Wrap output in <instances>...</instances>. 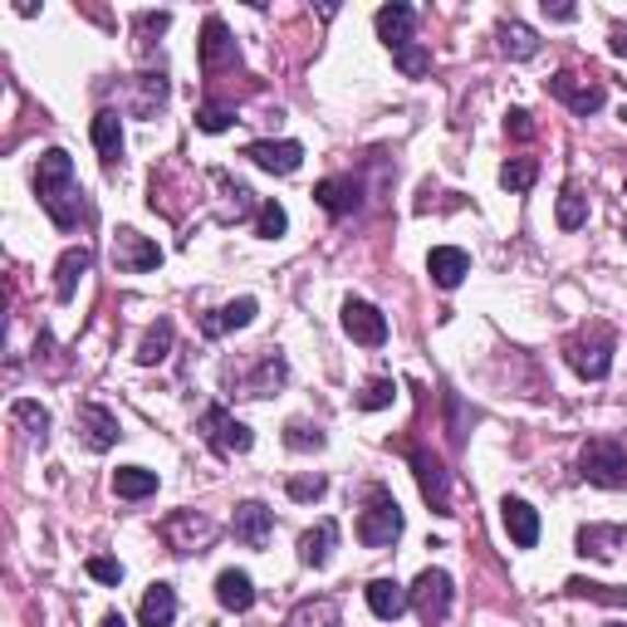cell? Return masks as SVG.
Instances as JSON below:
<instances>
[{
	"label": "cell",
	"instance_id": "cell-25",
	"mask_svg": "<svg viewBox=\"0 0 627 627\" xmlns=\"http://www.w3.org/2000/svg\"><path fill=\"white\" fill-rule=\"evenodd\" d=\"M138 623L142 627H172L176 623V589L172 583H152L138 603Z\"/></svg>",
	"mask_w": 627,
	"mask_h": 627
},
{
	"label": "cell",
	"instance_id": "cell-18",
	"mask_svg": "<svg viewBox=\"0 0 627 627\" xmlns=\"http://www.w3.org/2000/svg\"><path fill=\"white\" fill-rule=\"evenodd\" d=\"M79 432H83V446L89 452H109L113 442H118V417L109 412V407H99V402H83L79 407Z\"/></svg>",
	"mask_w": 627,
	"mask_h": 627
},
{
	"label": "cell",
	"instance_id": "cell-16",
	"mask_svg": "<svg viewBox=\"0 0 627 627\" xmlns=\"http://www.w3.org/2000/svg\"><path fill=\"white\" fill-rule=\"evenodd\" d=\"M373 25H378V39L392 49H407V45H417L412 39V30H417V10L412 5H402V0H392V5H383L378 15H373Z\"/></svg>",
	"mask_w": 627,
	"mask_h": 627
},
{
	"label": "cell",
	"instance_id": "cell-12",
	"mask_svg": "<svg viewBox=\"0 0 627 627\" xmlns=\"http://www.w3.org/2000/svg\"><path fill=\"white\" fill-rule=\"evenodd\" d=\"M343 333H349L353 343H363V349H383V343H388V319H383V309L368 305V299H349V305H343Z\"/></svg>",
	"mask_w": 627,
	"mask_h": 627
},
{
	"label": "cell",
	"instance_id": "cell-29",
	"mask_svg": "<svg viewBox=\"0 0 627 627\" xmlns=\"http://www.w3.org/2000/svg\"><path fill=\"white\" fill-rule=\"evenodd\" d=\"M500 49H505L510 59H535L539 55V35L529 25H520V20H500Z\"/></svg>",
	"mask_w": 627,
	"mask_h": 627
},
{
	"label": "cell",
	"instance_id": "cell-15",
	"mask_svg": "<svg viewBox=\"0 0 627 627\" xmlns=\"http://www.w3.org/2000/svg\"><path fill=\"white\" fill-rule=\"evenodd\" d=\"M412 470L417 486H422V500L436 510V515H452V490H446V466L436 461L432 452H412Z\"/></svg>",
	"mask_w": 627,
	"mask_h": 627
},
{
	"label": "cell",
	"instance_id": "cell-46",
	"mask_svg": "<svg viewBox=\"0 0 627 627\" xmlns=\"http://www.w3.org/2000/svg\"><path fill=\"white\" fill-rule=\"evenodd\" d=\"M608 49H613V55H623V59H627V30H623V25H613V35H608Z\"/></svg>",
	"mask_w": 627,
	"mask_h": 627
},
{
	"label": "cell",
	"instance_id": "cell-33",
	"mask_svg": "<svg viewBox=\"0 0 627 627\" xmlns=\"http://www.w3.org/2000/svg\"><path fill=\"white\" fill-rule=\"evenodd\" d=\"M535 176H539L535 157H510V162L500 167V186H505V192H529V186H535Z\"/></svg>",
	"mask_w": 627,
	"mask_h": 627
},
{
	"label": "cell",
	"instance_id": "cell-37",
	"mask_svg": "<svg viewBox=\"0 0 627 627\" xmlns=\"http://www.w3.org/2000/svg\"><path fill=\"white\" fill-rule=\"evenodd\" d=\"M255 231L265 236V240L285 236V231H289V216H285V206H280V202H260V212H255Z\"/></svg>",
	"mask_w": 627,
	"mask_h": 627
},
{
	"label": "cell",
	"instance_id": "cell-17",
	"mask_svg": "<svg viewBox=\"0 0 627 627\" xmlns=\"http://www.w3.org/2000/svg\"><path fill=\"white\" fill-rule=\"evenodd\" d=\"M246 157L255 167H265V172H280V176H289V172H299V162H305V148H299L295 138H265V142H250Z\"/></svg>",
	"mask_w": 627,
	"mask_h": 627
},
{
	"label": "cell",
	"instance_id": "cell-38",
	"mask_svg": "<svg viewBox=\"0 0 627 627\" xmlns=\"http://www.w3.org/2000/svg\"><path fill=\"white\" fill-rule=\"evenodd\" d=\"M392 397H397L392 378H373L368 388L358 392V407H363V412H383V407H392Z\"/></svg>",
	"mask_w": 627,
	"mask_h": 627
},
{
	"label": "cell",
	"instance_id": "cell-10",
	"mask_svg": "<svg viewBox=\"0 0 627 627\" xmlns=\"http://www.w3.org/2000/svg\"><path fill=\"white\" fill-rule=\"evenodd\" d=\"M196 59H202V75H221V69H236L240 55H236V39L226 30L221 15H212L202 25V45H196Z\"/></svg>",
	"mask_w": 627,
	"mask_h": 627
},
{
	"label": "cell",
	"instance_id": "cell-9",
	"mask_svg": "<svg viewBox=\"0 0 627 627\" xmlns=\"http://www.w3.org/2000/svg\"><path fill=\"white\" fill-rule=\"evenodd\" d=\"M113 265H118L123 275H148V270L162 265V246L138 236L133 226H123V231L113 236Z\"/></svg>",
	"mask_w": 627,
	"mask_h": 627
},
{
	"label": "cell",
	"instance_id": "cell-44",
	"mask_svg": "<svg viewBox=\"0 0 627 627\" xmlns=\"http://www.w3.org/2000/svg\"><path fill=\"white\" fill-rule=\"evenodd\" d=\"M89 573H93L99 583H113V589L123 583V563L109 559V554H93V559H89Z\"/></svg>",
	"mask_w": 627,
	"mask_h": 627
},
{
	"label": "cell",
	"instance_id": "cell-14",
	"mask_svg": "<svg viewBox=\"0 0 627 627\" xmlns=\"http://www.w3.org/2000/svg\"><path fill=\"white\" fill-rule=\"evenodd\" d=\"M231 529H236V539L246 549H265L270 535H275V510L260 505V500H246V505H236Z\"/></svg>",
	"mask_w": 627,
	"mask_h": 627
},
{
	"label": "cell",
	"instance_id": "cell-48",
	"mask_svg": "<svg viewBox=\"0 0 627 627\" xmlns=\"http://www.w3.org/2000/svg\"><path fill=\"white\" fill-rule=\"evenodd\" d=\"M99 627H128V623H123V618H118V613H109V618H103Z\"/></svg>",
	"mask_w": 627,
	"mask_h": 627
},
{
	"label": "cell",
	"instance_id": "cell-8",
	"mask_svg": "<svg viewBox=\"0 0 627 627\" xmlns=\"http://www.w3.org/2000/svg\"><path fill=\"white\" fill-rule=\"evenodd\" d=\"M202 432H206V442H212L221 456H246L250 442H255V436H250V426L240 422V417L226 412L221 402H212L202 412Z\"/></svg>",
	"mask_w": 627,
	"mask_h": 627
},
{
	"label": "cell",
	"instance_id": "cell-30",
	"mask_svg": "<svg viewBox=\"0 0 627 627\" xmlns=\"http://www.w3.org/2000/svg\"><path fill=\"white\" fill-rule=\"evenodd\" d=\"M113 495H118V500H148V495H157V470L123 466L118 476H113Z\"/></svg>",
	"mask_w": 627,
	"mask_h": 627
},
{
	"label": "cell",
	"instance_id": "cell-19",
	"mask_svg": "<svg viewBox=\"0 0 627 627\" xmlns=\"http://www.w3.org/2000/svg\"><path fill=\"white\" fill-rule=\"evenodd\" d=\"M314 202L329 216H353L363 206V186L353 182V176H323V182L314 186Z\"/></svg>",
	"mask_w": 627,
	"mask_h": 627
},
{
	"label": "cell",
	"instance_id": "cell-24",
	"mask_svg": "<svg viewBox=\"0 0 627 627\" xmlns=\"http://www.w3.org/2000/svg\"><path fill=\"white\" fill-rule=\"evenodd\" d=\"M216 603H221L226 613H250L255 608V583H250V573H240V569L216 573Z\"/></svg>",
	"mask_w": 627,
	"mask_h": 627
},
{
	"label": "cell",
	"instance_id": "cell-42",
	"mask_svg": "<svg viewBox=\"0 0 627 627\" xmlns=\"http://www.w3.org/2000/svg\"><path fill=\"white\" fill-rule=\"evenodd\" d=\"M563 589H569V593H579V598H593V603H618V608H623V603H627V593H613V589H608V583H589V579H569V583H563Z\"/></svg>",
	"mask_w": 627,
	"mask_h": 627
},
{
	"label": "cell",
	"instance_id": "cell-40",
	"mask_svg": "<svg viewBox=\"0 0 627 627\" xmlns=\"http://www.w3.org/2000/svg\"><path fill=\"white\" fill-rule=\"evenodd\" d=\"M285 446H289V452H319L323 432H319V426H309V422H289L285 426Z\"/></svg>",
	"mask_w": 627,
	"mask_h": 627
},
{
	"label": "cell",
	"instance_id": "cell-43",
	"mask_svg": "<svg viewBox=\"0 0 627 627\" xmlns=\"http://www.w3.org/2000/svg\"><path fill=\"white\" fill-rule=\"evenodd\" d=\"M289 500H319L323 490H329V480L323 476H289Z\"/></svg>",
	"mask_w": 627,
	"mask_h": 627
},
{
	"label": "cell",
	"instance_id": "cell-11",
	"mask_svg": "<svg viewBox=\"0 0 627 627\" xmlns=\"http://www.w3.org/2000/svg\"><path fill=\"white\" fill-rule=\"evenodd\" d=\"M162 535H167V545H172V554H202L216 539V525L206 515H196V510H176L162 525Z\"/></svg>",
	"mask_w": 627,
	"mask_h": 627
},
{
	"label": "cell",
	"instance_id": "cell-1",
	"mask_svg": "<svg viewBox=\"0 0 627 627\" xmlns=\"http://www.w3.org/2000/svg\"><path fill=\"white\" fill-rule=\"evenodd\" d=\"M35 196L59 231H75L79 221H89V202H83V186L75 176V157L65 148H49L35 162Z\"/></svg>",
	"mask_w": 627,
	"mask_h": 627
},
{
	"label": "cell",
	"instance_id": "cell-13",
	"mask_svg": "<svg viewBox=\"0 0 627 627\" xmlns=\"http://www.w3.org/2000/svg\"><path fill=\"white\" fill-rule=\"evenodd\" d=\"M500 520H505V535L515 549H535L539 545V510L520 495H505L500 500Z\"/></svg>",
	"mask_w": 627,
	"mask_h": 627
},
{
	"label": "cell",
	"instance_id": "cell-6",
	"mask_svg": "<svg viewBox=\"0 0 627 627\" xmlns=\"http://www.w3.org/2000/svg\"><path fill=\"white\" fill-rule=\"evenodd\" d=\"M285 378H289V363H285V353H280V349H260L250 368L226 373V383H231L240 397H270Z\"/></svg>",
	"mask_w": 627,
	"mask_h": 627
},
{
	"label": "cell",
	"instance_id": "cell-36",
	"mask_svg": "<svg viewBox=\"0 0 627 627\" xmlns=\"http://www.w3.org/2000/svg\"><path fill=\"white\" fill-rule=\"evenodd\" d=\"M162 103H167V75L162 69H157V75H138V113L142 118H152Z\"/></svg>",
	"mask_w": 627,
	"mask_h": 627
},
{
	"label": "cell",
	"instance_id": "cell-20",
	"mask_svg": "<svg viewBox=\"0 0 627 627\" xmlns=\"http://www.w3.org/2000/svg\"><path fill=\"white\" fill-rule=\"evenodd\" d=\"M426 275H432L436 289H456L470 275V255L456 246H436L432 255H426Z\"/></svg>",
	"mask_w": 627,
	"mask_h": 627
},
{
	"label": "cell",
	"instance_id": "cell-22",
	"mask_svg": "<svg viewBox=\"0 0 627 627\" xmlns=\"http://www.w3.org/2000/svg\"><path fill=\"white\" fill-rule=\"evenodd\" d=\"M368 608H373V618L397 623L407 608H412V593H407L397 579H373L368 583Z\"/></svg>",
	"mask_w": 627,
	"mask_h": 627
},
{
	"label": "cell",
	"instance_id": "cell-31",
	"mask_svg": "<svg viewBox=\"0 0 627 627\" xmlns=\"http://www.w3.org/2000/svg\"><path fill=\"white\" fill-rule=\"evenodd\" d=\"M285 627H339V603L333 598H305L285 618Z\"/></svg>",
	"mask_w": 627,
	"mask_h": 627
},
{
	"label": "cell",
	"instance_id": "cell-4",
	"mask_svg": "<svg viewBox=\"0 0 627 627\" xmlns=\"http://www.w3.org/2000/svg\"><path fill=\"white\" fill-rule=\"evenodd\" d=\"M563 358H569V368L579 373V378L603 383L608 378V368H613V329L593 323L589 333H573V339L563 343Z\"/></svg>",
	"mask_w": 627,
	"mask_h": 627
},
{
	"label": "cell",
	"instance_id": "cell-45",
	"mask_svg": "<svg viewBox=\"0 0 627 627\" xmlns=\"http://www.w3.org/2000/svg\"><path fill=\"white\" fill-rule=\"evenodd\" d=\"M505 133H510V138H520V142H529V138H535V123H529L525 109H510L505 113Z\"/></svg>",
	"mask_w": 627,
	"mask_h": 627
},
{
	"label": "cell",
	"instance_id": "cell-32",
	"mask_svg": "<svg viewBox=\"0 0 627 627\" xmlns=\"http://www.w3.org/2000/svg\"><path fill=\"white\" fill-rule=\"evenodd\" d=\"M172 339H176L172 319H157L152 329L142 333V343H138V363H142V368H152V363H162L167 353H172Z\"/></svg>",
	"mask_w": 627,
	"mask_h": 627
},
{
	"label": "cell",
	"instance_id": "cell-28",
	"mask_svg": "<svg viewBox=\"0 0 627 627\" xmlns=\"http://www.w3.org/2000/svg\"><path fill=\"white\" fill-rule=\"evenodd\" d=\"M255 299H231V305H226V309H216V314H206V319H202V333H206V339H221V333H236V329H246V323L250 319H255Z\"/></svg>",
	"mask_w": 627,
	"mask_h": 627
},
{
	"label": "cell",
	"instance_id": "cell-7",
	"mask_svg": "<svg viewBox=\"0 0 627 627\" xmlns=\"http://www.w3.org/2000/svg\"><path fill=\"white\" fill-rule=\"evenodd\" d=\"M549 93H554L559 103H569L579 118H589V113H603V109H608V89H603L598 79L573 75V69H559V75L549 79Z\"/></svg>",
	"mask_w": 627,
	"mask_h": 627
},
{
	"label": "cell",
	"instance_id": "cell-35",
	"mask_svg": "<svg viewBox=\"0 0 627 627\" xmlns=\"http://www.w3.org/2000/svg\"><path fill=\"white\" fill-rule=\"evenodd\" d=\"M10 417H15V422L25 426V432L35 436L39 446H45V436H49V412H45V407H39V402H30V397H20V402L10 407Z\"/></svg>",
	"mask_w": 627,
	"mask_h": 627
},
{
	"label": "cell",
	"instance_id": "cell-47",
	"mask_svg": "<svg viewBox=\"0 0 627 627\" xmlns=\"http://www.w3.org/2000/svg\"><path fill=\"white\" fill-rule=\"evenodd\" d=\"M545 15H549V20H573L579 10H573V5H549V0H545Z\"/></svg>",
	"mask_w": 627,
	"mask_h": 627
},
{
	"label": "cell",
	"instance_id": "cell-26",
	"mask_svg": "<svg viewBox=\"0 0 627 627\" xmlns=\"http://www.w3.org/2000/svg\"><path fill=\"white\" fill-rule=\"evenodd\" d=\"M623 545H627L623 525H583L579 529V554L583 559H613Z\"/></svg>",
	"mask_w": 627,
	"mask_h": 627
},
{
	"label": "cell",
	"instance_id": "cell-39",
	"mask_svg": "<svg viewBox=\"0 0 627 627\" xmlns=\"http://www.w3.org/2000/svg\"><path fill=\"white\" fill-rule=\"evenodd\" d=\"M231 123H236L231 103H202V113H196V128H202V133H226Z\"/></svg>",
	"mask_w": 627,
	"mask_h": 627
},
{
	"label": "cell",
	"instance_id": "cell-2",
	"mask_svg": "<svg viewBox=\"0 0 627 627\" xmlns=\"http://www.w3.org/2000/svg\"><path fill=\"white\" fill-rule=\"evenodd\" d=\"M397 535H402V505H397V495L388 486H373L368 495H363L358 539L368 549H388V545H397Z\"/></svg>",
	"mask_w": 627,
	"mask_h": 627
},
{
	"label": "cell",
	"instance_id": "cell-41",
	"mask_svg": "<svg viewBox=\"0 0 627 627\" xmlns=\"http://www.w3.org/2000/svg\"><path fill=\"white\" fill-rule=\"evenodd\" d=\"M397 69H402L407 79H422L426 69H432V49H422V45H407V49H397Z\"/></svg>",
	"mask_w": 627,
	"mask_h": 627
},
{
	"label": "cell",
	"instance_id": "cell-3",
	"mask_svg": "<svg viewBox=\"0 0 627 627\" xmlns=\"http://www.w3.org/2000/svg\"><path fill=\"white\" fill-rule=\"evenodd\" d=\"M579 476L603 490L627 486V442H618V436H593L579 452Z\"/></svg>",
	"mask_w": 627,
	"mask_h": 627
},
{
	"label": "cell",
	"instance_id": "cell-5",
	"mask_svg": "<svg viewBox=\"0 0 627 627\" xmlns=\"http://www.w3.org/2000/svg\"><path fill=\"white\" fill-rule=\"evenodd\" d=\"M407 593H412V613H417V618H422L426 627H442L446 618H452L456 589H452V573H446V569H422Z\"/></svg>",
	"mask_w": 627,
	"mask_h": 627
},
{
	"label": "cell",
	"instance_id": "cell-21",
	"mask_svg": "<svg viewBox=\"0 0 627 627\" xmlns=\"http://www.w3.org/2000/svg\"><path fill=\"white\" fill-rule=\"evenodd\" d=\"M89 138H93V148H99L103 167H118V162H123V118H118L113 109H99V113H93Z\"/></svg>",
	"mask_w": 627,
	"mask_h": 627
},
{
	"label": "cell",
	"instance_id": "cell-23",
	"mask_svg": "<svg viewBox=\"0 0 627 627\" xmlns=\"http://www.w3.org/2000/svg\"><path fill=\"white\" fill-rule=\"evenodd\" d=\"M89 265H93L89 246H69L65 255H59V265H55V295H59V305H69V299H75V289H79V280L89 275Z\"/></svg>",
	"mask_w": 627,
	"mask_h": 627
},
{
	"label": "cell",
	"instance_id": "cell-27",
	"mask_svg": "<svg viewBox=\"0 0 627 627\" xmlns=\"http://www.w3.org/2000/svg\"><path fill=\"white\" fill-rule=\"evenodd\" d=\"M333 545H339V525H333V520H319L314 529L299 535V559H305L309 569H323V563L333 559Z\"/></svg>",
	"mask_w": 627,
	"mask_h": 627
},
{
	"label": "cell",
	"instance_id": "cell-34",
	"mask_svg": "<svg viewBox=\"0 0 627 627\" xmlns=\"http://www.w3.org/2000/svg\"><path fill=\"white\" fill-rule=\"evenodd\" d=\"M589 221V196L579 186H563L559 192V231H579Z\"/></svg>",
	"mask_w": 627,
	"mask_h": 627
}]
</instances>
